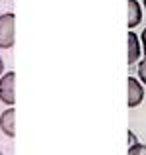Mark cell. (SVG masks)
Listing matches in <instances>:
<instances>
[{"label":"cell","mask_w":146,"mask_h":155,"mask_svg":"<svg viewBox=\"0 0 146 155\" xmlns=\"http://www.w3.org/2000/svg\"><path fill=\"white\" fill-rule=\"evenodd\" d=\"M14 14H2L0 16V47L10 49L14 45Z\"/></svg>","instance_id":"cell-1"},{"label":"cell","mask_w":146,"mask_h":155,"mask_svg":"<svg viewBox=\"0 0 146 155\" xmlns=\"http://www.w3.org/2000/svg\"><path fill=\"white\" fill-rule=\"evenodd\" d=\"M14 84H16V73L10 71L0 79V100L4 104H8L12 108V104L16 102V94H14Z\"/></svg>","instance_id":"cell-2"},{"label":"cell","mask_w":146,"mask_h":155,"mask_svg":"<svg viewBox=\"0 0 146 155\" xmlns=\"http://www.w3.org/2000/svg\"><path fill=\"white\" fill-rule=\"evenodd\" d=\"M144 98V88L134 77H128V106L136 108Z\"/></svg>","instance_id":"cell-3"},{"label":"cell","mask_w":146,"mask_h":155,"mask_svg":"<svg viewBox=\"0 0 146 155\" xmlns=\"http://www.w3.org/2000/svg\"><path fill=\"white\" fill-rule=\"evenodd\" d=\"M14 118H16V110H14V108L4 110L2 116H0V130H2L4 136H8V137H14V136H16Z\"/></svg>","instance_id":"cell-4"},{"label":"cell","mask_w":146,"mask_h":155,"mask_svg":"<svg viewBox=\"0 0 146 155\" xmlns=\"http://www.w3.org/2000/svg\"><path fill=\"white\" fill-rule=\"evenodd\" d=\"M140 57V43L134 31H128V65H134Z\"/></svg>","instance_id":"cell-5"},{"label":"cell","mask_w":146,"mask_h":155,"mask_svg":"<svg viewBox=\"0 0 146 155\" xmlns=\"http://www.w3.org/2000/svg\"><path fill=\"white\" fill-rule=\"evenodd\" d=\"M140 18H142V12H140L138 2L128 0V28H134L136 24H140Z\"/></svg>","instance_id":"cell-6"},{"label":"cell","mask_w":146,"mask_h":155,"mask_svg":"<svg viewBox=\"0 0 146 155\" xmlns=\"http://www.w3.org/2000/svg\"><path fill=\"white\" fill-rule=\"evenodd\" d=\"M128 155H146V145H144V143H134V145H130Z\"/></svg>","instance_id":"cell-7"},{"label":"cell","mask_w":146,"mask_h":155,"mask_svg":"<svg viewBox=\"0 0 146 155\" xmlns=\"http://www.w3.org/2000/svg\"><path fill=\"white\" fill-rule=\"evenodd\" d=\"M138 77H140V81L146 84V57L140 61V65H138Z\"/></svg>","instance_id":"cell-8"},{"label":"cell","mask_w":146,"mask_h":155,"mask_svg":"<svg viewBox=\"0 0 146 155\" xmlns=\"http://www.w3.org/2000/svg\"><path fill=\"white\" fill-rule=\"evenodd\" d=\"M140 39H142V47H144V55H146V28H144L142 35H140Z\"/></svg>","instance_id":"cell-9"},{"label":"cell","mask_w":146,"mask_h":155,"mask_svg":"<svg viewBox=\"0 0 146 155\" xmlns=\"http://www.w3.org/2000/svg\"><path fill=\"white\" fill-rule=\"evenodd\" d=\"M2 71H4V61H2V57H0V75H2Z\"/></svg>","instance_id":"cell-10"},{"label":"cell","mask_w":146,"mask_h":155,"mask_svg":"<svg viewBox=\"0 0 146 155\" xmlns=\"http://www.w3.org/2000/svg\"><path fill=\"white\" fill-rule=\"evenodd\" d=\"M144 8H146V0H144Z\"/></svg>","instance_id":"cell-11"},{"label":"cell","mask_w":146,"mask_h":155,"mask_svg":"<svg viewBox=\"0 0 146 155\" xmlns=\"http://www.w3.org/2000/svg\"><path fill=\"white\" fill-rule=\"evenodd\" d=\"M0 155H2V153H0Z\"/></svg>","instance_id":"cell-12"}]
</instances>
